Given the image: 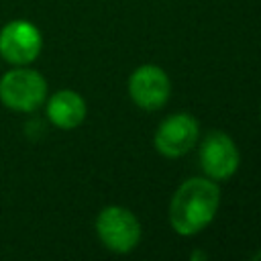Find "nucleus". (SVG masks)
I'll return each instance as SVG.
<instances>
[{"instance_id":"20e7f679","label":"nucleus","mask_w":261,"mask_h":261,"mask_svg":"<svg viewBox=\"0 0 261 261\" xmlns=\"http://www.w3.org/2000/svg\"><path fill=\"white\" fill-rule=\"evenodd\" d=\"M41 49L43 35L31 20L14 18L0 29V57L8 65H31Z\"/></svg>"},{"instance_id":"1a4fd4ad","label":"nucleus","mask_w":261,"mask_h":261,"mask_svg":"<svg viewBox=\"0 0 261 261\" xmlns=\"http://www.w3.org/2000/svg\"><path fill=\"white\" fill-rule=\"evenodd\" d=\"M253 259H261V251H259V253H255V255H253Z\"/></svg>"},{"instance_id":"f03ea898","label":"nucleus","mask_w":261,"mask_h":261,"mask_svg":"<svg viewBox=\"0 0 261 261\" xmlns=\"http://www.w3.org/2000/svg\"><path fill=\"white\" fill-rule=\"evenodd\" d=\"M47 100L43 73L27 65H12L0 77V102L14 112H35Z\"/></svg>"},{"instance_id":"f257e3e1","label":"nucleus","mask_w":261,"mask_h":261,"mask_svg":"<svg viewBox=\"0 0 261 261\" xmlns=\"http://www.w3.org/2000/svg\"><path fill=\"white\" fill-rule=\"evenodd\" d=\"M220 204V190L214 179H186L171 198L169 222L177 234L190 237L206 228Z\"/></svg>"},{"instance_id":"39448f33","label":"nucleus","mask_w":261,"mask_h":261,"mask_svg":"<svg viewBox=\"0 0 261 261\" xmlns=\"http://www.w3.org/2000/svg\"><path fill=\"white\" fill-rule=\"evenodd\" d=\"M239 149L226 133L212 130L204 137L200 145V165L210 179L224 181L232 177L239 167Z\"/></svg>"},{"instance_id":"0eeeda50","label":"nucleus","mask_w":261,"mask_h":261,"mask_svg":"<svg viewBox=\"0 0 261 261\" xmlns=\"http://www.w3.org/2000/svg\"><path fill=\"white\" fill-rule=\"evenodd\" d=\"M198 133V122L192 114H173L159 124L155 133V149L163 157H181L196 145Z\"/></svg>"},{"instance_id":"6e6552de","label":"nucleus","mask_w":261,"mask_h":261,"mask_svg":"<svg viewBox=\"0 0 261 261\" xmlns=\"http://www.w3.org/2000/svg\"><path fill=\"white\" fill-rule=\"evenodd\" d=\"M47 102V118L53 126L71 130L80 126L86 118V102L73 90H59Z\"/></svg>"},{"instance_id":"7ed1b4c3","label":"nucleus","mask_w":261,"mask_h":261,"mask_svg":"<svg viewBox=\"0 0 261 261\" xmlns=\"http://www.w3.org/2000/svg\"><path fill=\"white\" fill-rule=\"evenodd\" d=\"M96 232L108 251L128 253L139 245L141 224L128 208L106 206L96 218Z\"/></svg>"},{"instance_id":"423d86ee","label":"nucleus","mask_w":261,"mask_h":261,"mask_svg":"<svg viewBox=\"0 0 261 261\" xmlns=\"http://www.w3.org/2000/svg\"><path fill=\"white\" fill-rule=\"evenodd\" d=\"M169 77L157 65H141L128 77V94L133 102L145 110L161 108L169 98Z\"/></svg>"}]
</instances>
